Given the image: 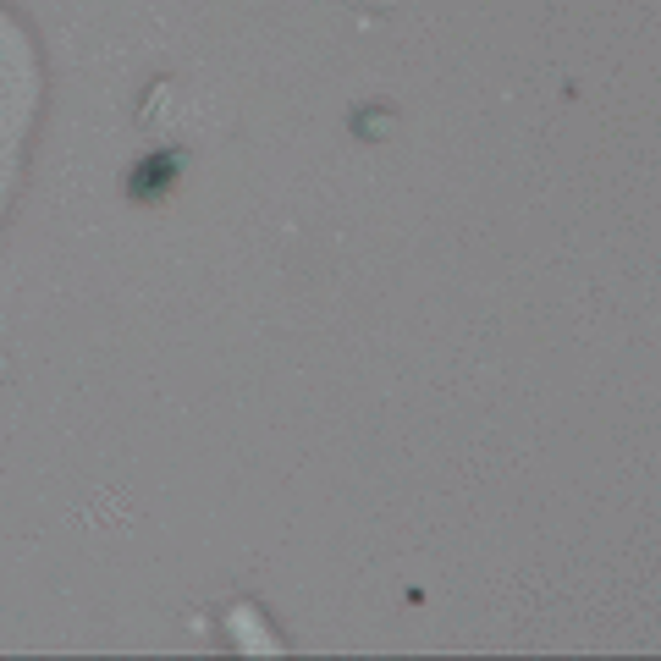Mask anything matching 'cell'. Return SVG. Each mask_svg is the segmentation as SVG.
Instances as JSON below:
<instances>
[{
    "mask_svg": "<svg viewBox=\"0 0 661 661\" xmlns=\"http://www.w3.org/2000/svg\"><path fill=\"white\" fill-rule=\"evenodd\" d=\"M171 171H177V160H171V155L144 160V166H138V177H133V193H160L171 182Z\"/></svg>",
    "mask_w": 661,
    "mask_h": 661,
    "instance_id": "6da1fadb",
    "label": "cell"
}]
</instances>
